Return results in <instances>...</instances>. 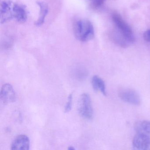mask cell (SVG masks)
<instances>
[{"label":"cell","mask_w":150,"mask_h":150,"mask_svg":"<svg viewBox=\"0 0 150 150\" xmlns=\"http://www.w3.org/2000/svg\"><path fill=\"white\" fill-rule=\"evenodd\" d=\"M91 7L94 8L100 7L104 3V0H88Z\"/></svg>","instance_id":"obj_13"},{"label":"cell","mask_w":150,"mask_h":150,"mask_svg":"<svg viewBox=\"0 0 150 150\" xmlns=\"http://www.w3.org/2000/svg\"><path fill=\"white\" fill-rule=\"evenodd\" d=\"M78 111L81 117L86 120H90L93 118V110L91 98L88 94H82L80 97Z\"/></svg>","instance_id":"obj_3"},{"label":"cell","mask_w":150,"mask_h":150,"mask_svg":"<svg viewBox=\"0 0 150 150\" xmlns=\"http://www.w3.org/2000/svg\"><path fill=\"white\" fill-rule=\"evenodd\" d=\"M144 38L148 42H150V29L145 31L144 34Z\"/></svg>","instance_id":"obj_15"},{"label":"cell","mask_w":150,"mask_h":150,"mask_svg":"<svg viewBox=\"0 0 150 150\" xmlns=\"http://www.w3.org/2000/svg\"><path fill=\"white\" fill-rule=\"evenodd\" d=\"M111 18L115 27L113 34L115 43L121 47H128L135 40L132 30L117 13H113Z\"/></svg>","instance_id":"obj_1"},{"label":"cell","mask_w":150,"mask_h":150,"mask_svg":"<svg viewBox=\"0 0 150 150\" xmlns=\"http://www.w3.org/2000/svg\"><path fill=\"white\" fill-rule=\"evenodd\" d=\"M68 150H75V148H74V147H73V146H69V148H68Z\"/></svg>","instance_id":"obj_16"},{"label":"cell","mask_w":150,"mask_h":150,"mask_svg":"<svg viewBox=\"0 0 150 150\" xmlns=\"http://www.w3.org/2000/svg\"><path fill=\"white\" fill-rule=\"evenodd\" d=\"M11 146L12 150H29L30 146L29 138L25 135H19L15 139Z\"/></svg>","instance_id":"obj_7"},{"label":"cell","mask_w":150,"mask_h":150,"mask_svg":"<svg viewBox=\"0 0 150 150\" xmlns=\"http://www.w3.org/2000/svg\"><path fill=\"white\" fill-rule=\"evenodd\" d=\"M74 36L81 42H87L94 37V29L91 22L85 19L77 20L73 25Z\"/></svg>","instance_id":"obj_2"},{"label":"cell","mask_w":150,"mask_h":150,"mask_svg":"<svg viewBox=\"0 0 150 150\" xmlns=\"http://www.w3.org/2000/svg\"><path fill=\"white\" fill-rule=\"evenodd\" d=\"M73 96L72 94H70L68 97V101L65 107V112H69L71 109L72 104Z\"/></svg>","instance_id":"obj_14"},{"label":"cell","mask_w":150,"mask_h":150,"mask_svg":"<svg viewBox=\"0 0 150 150\" xmlns=\"http://www.w3.org/2000/svg\"><path fill=\"white\" fill-rule=\"evenodd\" d=\"M13 15L18 22L23 23L28 19V12L24 5L17 3H13Z\"/></svg>","instance_id":"obj_8"},{"label":"cell","mask_w":150,"mask_h":150,"mask_svg":"<svg viewBox=\"0 0 150 150\" xmlns=\"http://www.w3.org/2000/svg\"><path fill=\"white\" fill-rule=\"evenodd\" d=\"M92 85L94 91H100L104 96H106V86L105 82L101 78L95 75L92 78Z\"/></svg>","instance_id":"obj_12"},{"label":"cell","mask_w":150,"mask_h":150,"mask_svg":"<svg viewBox=\"0 0 150 150\" xmlns=\"http://www.w3.org/2000/svg\"><path fill=\"white\" fill-rule=\"evenodd\" d=\"M0 97L2 102L5 104L15 101L16 94L13 86L8 83L3 85L1 90Z\"/></svg>","instance_id":"obj_5"},{"label":"cell","mask_w":150,"mask_h":150,"mask_svg":"<svg viewBox=\"0 0 150 150\" xmlns=\"http://www.w3.org/2000/svg\"><path fill=\"white\" fill-rule=\"evenodd\" d=\"M13 3L10 1H4L1 4V21L4 23L13 18Z\"/></svg>","instance_id":"obj_6"},{"label":"cell","mask_w":150,"mask_h":150,"mask_svg":"<svg viewBox=\"0 0 150 150\" xmlns=\"http://www.w3.org/2000/svg\"><path fill=\"white\" fill-rule=\"evenodd\" d=\"M120 99L127 103L134 105H139L141 103V98L139 94L133 89L127 88L120 91Z\"/></svg>","instance_id":"obj_4"},{"label":"cell","mask_w":150,"mask_h":150,"mask_svg":"<svg viewBox=\"0 0 150 150\" xmlns=\"http://www.w3.org/2000/svg\"><path fill=\"white\" fill-rule=\"evenodd\" d=\"M132 146L136 150H150V140L145 136L137 133L132 140Z\"/></svg>","instance_id":"obj_9"},{"label":"cell","mask_w":150,"mask_h":150,"mask_svg":"<svg viewBox=\"0 0 150 150\" xmlns=\"http://www.w3.org/2000/svg\"><path fill=\"white\" fill-rule=\"evenodd\" d=\"M134 129L137 133L145 136L150 140V121H138L135 124Z\"/></svg>","instance_id":"obj_10"},{"label":"cell","mask_w":150,"mask_h":150,"mask_svg":"<svg viewBox=\"0 0 150 150\" xmlns=\"http://www.w3.org/2000/svg\"><path fill=\"white\" fill-rule=\"evenodd\" d=\"M37 4L40 8V13L39 17L35 22V26L39 27L42 26L44 23L45 17L49 12V7L47 3L44 1H37Z\"/></svg>","instance_id":"obj_11"}]
</instances>
